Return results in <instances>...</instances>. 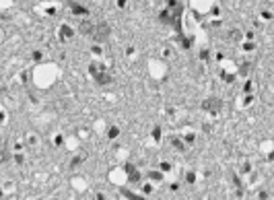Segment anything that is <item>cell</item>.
I'll return each instance as SVG.
<instances>
[{"label":"cell","instance_id":"1","mask_svg":"<svg viewBox=\"0 0 274 200\" xmlns=\"http://www.w3.org/2000/svg\"><path fill=\"white\" fill-rule=\"evenodd\" d=\"M93 37H95V41H99V43L107 41V37H109V25H107L105 21L97 23V25H95V33H93Z\"/></svg>","mask_w":274,"mask_h":200},{"label":"cell","instance_id":"2","mask_svg":"<svg viewBox=\"0 0 274 200\" xmlns=\"http://www.w3.org/2000/svg\"><path fill=\"white\" fill-rule=\"evenodd\" d=\"M202 107H204V109H208L210 114H214V112H219V109L223 107V101H221V99H217V97H214V99H206V101L202 103Z\"/></svg>","mask_w":274,"mask_h":200},{"label":"cell","instance_id":"3","mask_svg":"<svg viewBox=\"0 0 274 200\" xmlns=\"http://www.w3.org/2000/svg\"><path fill=\"white\" fill-rule=\"evenodd\" d=\"M70 6H72V10H74L76 15H89V10H87L85 6H78V4H74V2H70Z\"/></svg>","mask_w":274,"mask_h":200},{"label":"cell","instance_id":"4","mask_svg":"<svg viewBox=\"0 0 274 200\" xmlns=\"http://www.w3.org/2000/svg\"><path fill=\"white\" fill-rule=\"evenodd\" d=\"M171 145H173L175 149H180V151H183V149H185V142H183V140H180V138H173V140H171Z\"/></svg>","mask_w":274,"mask_h":200},{"label":"cell","instance_id":"5","mask_svg":"<svg viewBox=\"0 0 274 200\" xmlns=\"http://www.w3.org/2000/svg\"><path fill=\"white\" fill-rule=\"evenodd\" d=\"M60 33H62V37H72V29L70 27H62Z\"/></svg>","mask_w":274,"mask_h":200},{"label":"cell","instance_id":"6","mask_svg":"<svg viewBox=\"0 0 274 200\" xmlns=\"http://www.w3.org/2000/svg\"><path fill=\"white\" fill-rule=\"evenodd\" d=\"M118 134H120V130H118V128H109V132H107V136H109V138H116Z\"/></svg>","mask_w":274,"mask_h":200},{"label":"cell","instance_id":"7","mask_svg":"<svg viewBox=\"0 0 274 200\" xmlns=\"http://www.w3.org/2000/svg\"><path fill=\"white\" fill-rule=\"evenodd\" d=\"M231 37H233L235 41H239V39H241V31H237V29H233V31H231Z\"/></svg>","mask_w":274,"mask_h":200},{"label":"cell","instance_id":"8","mask_svg":"<svg viewBox=\"0 0 274 200\" xmlns=\"http://www.w3.org/2000/svg\"><path fill=\"white\" fill-rule=\"evenodd\" d=\"M185 142H194V132H188L185 134Z\"/></svg>","mask_w":274,"mask_h":200},{"label":"cell","instance_id":"9","mask_svg":"<svg viewBox=\"0 0 274 200\" xmlns=\"http://www.w3.org/2000/svg\"><path fill=\"white\" fill-rule=\"evenodd\" d=\"M161 169H163V171H169L171 165H169V163H161Z\"/></svg>","mask_w":274,"mask_h":200},{"label":"cell","instance_id":"10","mask_svg":"<svg viewBox=\"0 0 274 200\" xmlns=\"http://www.w3.org/2000/svg\"><path fill=\"white\" fill-rule=\"evenodd\" d=\"M243 91H245V93H249V91H251V82H245V87H243Z\"/></svg>","mask_w":274,"mask_h":200},{"label":"cell","instance_id":"11","mask_svg":"<svg viewBox=\"0 0 274 200\" xmlns=\"http://www.w3.org/2000/svg\"><path fill=\"white\" fill-rule=\"evenodd\" d=\"M243 47H245V50H254V43H251V41H249V43L245 41V45H243Z\"/></svg>","mask_w":274,"mask_h":200},{"label":"cell","instance_id":"12","mask_svg":"<svg viewBox=\"0 0 274 200\" xmlns=\"http://www.w3.org/2000/svg\"><path fill=\"white\" fill-rule=\"evenodd\" d=\"M194 180H196V175H194V173H188V182H190V184H192V182H194Z\"/></svg>","mask_w":274,"mask_h":200},{"label":"cell","instance_id":"13","mask_svg":"<svg viewBox=\"0 0 274 200\" xmlns=\"http://www.w3.org/2000/svg\"><path fill=\"white\" fill-rule=\"evenodd\" d=\"M118 6H122V8H124V6H126V0H118Z\"/></svg>","mask_w":274,"mask_h":200},{"label":"cell","instance_id":"14","mask_svg":"<svg viewBox=\"0 0 274 200\" xmlns=\"http://www.w3.org/2000/svg\"><path fill=\"white\" fill-rule=\"evenodd\" d=\"M97 200H105V196L103 194H97Z\"/></svg>","mask_w":274,"mask_h":200}]
</instances>
